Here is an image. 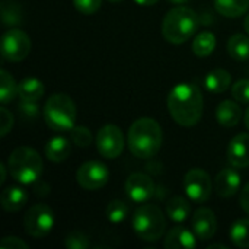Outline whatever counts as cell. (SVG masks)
Returning a JSON list of instances; mask_svg holds the SVG:
<instances>
[{
	"instance_id": "cell-1",
	"label": "cell",
	"mask_w": 249,
	"mask_h": 249,
	"mask_svg": "<svg viewBox=\"0 0 249 249\" xmlns=\"http://www.w3.org/2000/svg\"><path fill=\"white\" fill-rule=\"evenodd\" d=\"M204 98L194 83H178L168 95V111L174 121L182 127L198 124L203 117Z\"/></svg>"
},
{
	"instance_id": "cell-2",
	"label": "cell",
	"mask_w": 249,
	"mask_h": 249,
	"mask_svg": "<svg viewBox=\"0 0 249 249\" xmlns=\"http://www.w3.org/2000/svg\"><path fill=\"white\" fill-rule=\"evenodd\" d=\"M163 133L159 123L149 117L136 120L128 130V149L140 159H150L162 147Z\"/></svg>"
},
{
	"instance_id": "cell-3",
	"label": "cell",
	"mask_w": 249,
	"mask_h": 249,
	"mask_svg": "<svg viewBox=\"0 0 249 249\" xmlns=\"http://www.w3.org/2000/svg\"><path fill=\"white\" fill-rule=\"evenodd\" d=\"M198 15L187 6H177L171 9L162 22V34L171 44L179 45L188 41L198 29Z\"/></svg>"
},
{
	"instance_id": "cell-4",
	"label": "cell",
	"mask_w": 249,
	"mask_h": 249,
	"mask_svg": "<svg viewBox=\"0 0 249 249\" xmlns=\"http://www.w3.org/2000/svg\"><path fill=\"white\" fill-rule=\"evenodd\" d=\"M42 159L39 153L28 146L16 147L7 160V171L10 177L22 185H31L36 182L42 174Z\"/></svg>"
},
{
	"instance_id": "cell-5",
	"label": "cell",
	"mask_w": 249,
	"mask_h": 249,
	"mask_svg": "<svg viewBox=\"0 0 249 249\" xmlns=\"http://www.w3.org/2000/svg\"><path fill=\"white\" fill-rule=\"evenodd\" d=\"M76 104L66 93L51 95L44 105V120L53 131L70 133L76 125Z\"/></svg>"
},
{
	"instance_id": "cell-6",
	"label": "cell",
	"mask_w": 249,
	"mask_h": 249,
	"mask_svg": "<svg viewBox=\"0 0 249 249\" xmlns=\"http://www.w3.org/2000/svg\"><path fill=\"white\" fill-rule=\"evenodd\" d=\"M133 229L144 242H158L166 231V219L155 204H142L133 214Z\"/></svg>"
},
{
	"instance_id": "cell-7",
	"label": "cell",
	"mask_w": 249,
	"mask_h": 249,
	"mask_svg": "<svg viewBox=\"0 0 249 249\" xmlns=\"http://www.w3.org/2000/svg\"><path fill=\"white\" fill-rule=\"evenodd\" d=\"M54 223V213L47 204H35L23 216V228L26 233L35 239L45 238L53 231Z\"/></svg>"
},
{
	"instance_id": "cell-8",
	"label": "cell",
	"mask_w": 249,
	"mask_h": 249,
	"mask_svg": "<svg viewBox=\"0 0 249 249\" xmlns=\"http://www.w3.org/2000/svg\"><path fill=\"white\" fill-rule=\"evenodd\" d=\"M31 51V39L28 34L19 28H10L1 38V55L7 61H22Z\"/></svg>"
},
{
	"instance_id": "cell-9",
	"label": "cell",
	"mask_w": 249,
	"mask_h": 249,
	"mask_svg": "<svg viewBox=\"0 0 249 249\" xmlns=\"http://www.w3.org/2000/svg\"><path fill=\"white\" fill-rule=\"evenodd\" d=\"M125 146L124 134L120 127L114 124H107L99 128L96 134V149L101 156L105 159H115L118 158Z\"/></svg>"
},
{
	"instance_id": "cell-10",
	"label": "cell",
	"mask_w": 249,
	"mask_h": 249,
	"mask_svg": "<svg viewBox=\"0 0 249 249\" xmlns=\"http://www.w3.org/2000/svg\"><path fill=\"white\" fill-rule=\"evenodd\" d=\"M184 190L187 193L188 200L198 204L206 203L210 198L213 190L210 175L198 168L190 169L184 178Z\"/></svg>"
},
{
	"instance_id": "cell-11",
	"label": "cell",
	"mask_w": 249,
	"mask_h": 249,
	"mask_svg": "<svg viewBox=\"0 0 249 249\" xmlns=\"http://www.w3.org/2000/svg\"><path fill=\"white\" fill-rule=\"evenodd\" d=\"M76 179L83 190L95 191L107 185L109 179V171L102 162L89 160L77 169Z\"/></svg>"
},
{
	"instance_id": "cell-12",
	"label": "cell",
	"mask_w": 249,
	"mask_h": 249,
	"mask_svg": "<svg viewBox=\"0 0 249 249\" xmlns=\"http://www.w3.org/2000/svg\"><path fill=\"white\" fill-rule=\"evenodd\" d=\"M124 190L127 197L133 203L144 204L155 194V182L149 175L142 172H134L127 178L124 184Z\"/></svg>"
},
{
	"instance_id": "cell-13",
	"label": "cell",
	"mask_w": 249,
	"mask_h": 249,
	"mask_svg": "<svg viewBox=\"0 0 249 249\" xmlns=\"http://www.w3.org/2000/svg\"><path fill=\"white\" fill-rule=\"evenodd\" d=\"M191 229L196 233L197 239L209 241L214 236L217 231V219L213 210L207 207L198 209L191 219Z\"/></svg>"
},
{
	"instance_id": "cell-14",
	"label": "cell",
	"mask_w": 249,
	"mask_h": 249,
	"mask_svg": "<svg viewBox=\"0 0 249 249\" xmlns=\"http://www.w3.org/2000/svg\"><path fill=\"white\" fill-rule=\"evenodd\" d=\"M228 162L233 168H248L249 166V134H236L228 147Z\"/></svg>"
},
{
	"instance_id": "cell-15",
	"label": "cell",
	"mask_w": 249,
	"mask_h": 249,
	"mask_svg": "<svg viewBox=\"0 0 249 249\" xmlns=\"http://www.w3.org/2000/svg\"><path fill=\"white\" fill-rule=\"evenodd\" d=\"M214 187H216V191L220 197L229 198L239 191L241 175L236 172V169L233 166L225 168L217 174V177L214 179Z\"/></svg>"
},
{
	"instance_id": "cell-16",
	"label": "cell",
	"mask_w": 249,
	"mask_h": 249,
	"mask_svg": "<svg viewBox=\"0 0 249 249\" xmlns=\"http://www.w3.org/2000/svg\"><path fill=\"white\" fill-rule=\"evenodd\" d=\"M165 247L168 249H194L197 247V236L185 226H175L165 236Z\"/></svg>"
},
{
	"instance_id": "cell-17",
	"label": "cell",
	"mask_w": 249,
	"mask_h": 249,
	"mask_svg": "<svg viewBox=\"0 0 249 249\" xmlns=\"http://www.w3.org/2000/svg\"><path fill=\"white\" fill-rule=\"evenodd\" d=\"M242 118V109L241 107L238 105V102L233 99H226V101H222L219 105H217V109H216V120L220 125L223 127H235L239 124Z\"/></svg>"
},
{
	"instance_id": "cell-18",
	"label": "cell",
	"mask_w": 249,
	"mask_h": 249,
	"mask_svg": "<svg viewBox=\"0 0 249 249\" xmlns=\"http://www.w3.org/2000/svg\"><path fill=\"white\" fill-rule=\"evenodd\" d=\"M70 142L71 140H69L63 136H55V137L50 139L48 143L45 144L47 159L54 162V163L64 162L71 153V143Z\"/></svg>"
},
{
	"instance_id": "cell-19",
	"label": "cell",
	"mask_w": 249,
	"mask_h": 249,
	"mask_svg": "<svg viewBox=\"0 0 249 249\" xmlns=\"http://www.w3.org/2000/svg\"><path fill=\"white\" fill-rule=\"evenodd\" d=\"M28 201V194L23 188L19 187H9L1 193V198H0V204L1 207L9 212H19L20 209H23V206Z\"/></svg>"
},
{
	"instance_id": "cell-20",
	"label": "cell",
	"mask_w": 249,
	"mask_h": 249,
	"mask_svg": "<svg viewBox=\"0 0 249 249\" xmlns=\"http://www.w3.org/2000/svg\"><path fill=\"white\" fill-rule=\"evenodd\" d=\"M45 92L44 83L35 77H26L18 85V96L25 102H36Z\"/></svg>"
},
{
	"instance_id": "cell-21",
	"label": "cell",
	"mask_w": 249,
	"mask_h": 249,
	"mask_svg": "<svg viewBox=\"0 0 249 249\" xmlns=\"http://www.w3.org/2000/svg\"><path fill=\"white\" fill-rule=\"evenodd\" d=\"M232 83V76L228 70L225 69H214L207 73L204 79V86L207 90L213 93H222L229 89Z\"/></svg>"
},
{
	"instance_id": "cell-22",
	"label": "cell",
	"mask_w": 249,
	"mask_h": 249,
	"mask_svg": "<svg viewBox=\"0 0 249 249\" xmlns=\"http://www.w3.org/2000/svg\"><path fill=\"white\" fill-rule=\"evenodd\" d=\"M191 213V206H190V201L184 197H174L168 201L166 204V214L168 217L175 222V223H182L188 219Z\"/></svg>"
},
{
	"instance_id": "cell-23",
	"label": "cell",
	"mask_w": 249,
	"mask_h": 249,
	"mask_svg": "<svg viewBox=\"0 0 249 249\" xmlns=\"http://www.w3.org/2000/svg\"><path fill=\"white\" fill-rule=\"evenodd\" d=\"M228 53L236 61H247L249 58V36L235 34L228 41Z\"/></svg>"
},
{
	"instance_id": "cell-24",
	"label": "cell",
	"mask_w": 249,
	"mask_h": 249,
	"mask_svg": "<svg viewBox=\"0 0 249 249\" xmlns=\"http://www.w3.org/2000/svg\"><path fill=\"white\" fill-rule=\"evenodd\" d=\"M214 7L225 18H239L249 9V0H214Z\"/></svg>"
},
{
	"instance_id": "cell-25",
	"label": "cell",
	"mask_w": 249,
	"mask_h": 249,
	"mask_svg": "<svg viewBox=\"0 0 249 249\" xmlns=\"http://www.w3.org/2000/svg\"><path fill=\"white\" fill-rule=\"evenodd\" d=\"M216 48V36L210 31L200 32L193 41V53L197 57H209Z\"/></svg>"
},
{
	"instance_id": "cell-26",
	"label": "cell",
	"mask_w": 249,
	"mask_h": 249,
	"mask_svg": "<svg viewBox=\"0 0 249 249\" xmlns=\"http://www.w3.org/2000/svg\"><path fill=\"white\" fill-rule=\"evenodd\" d=\"M18 85L7 70H0V102L3 105L10 104L18 95Z\"/></svg>"
},
{
	"instance_id": "cell-27",
	"label": "cell",
	"mask_w": 249,
	"mask_h": 249,
	"mask_svg": "<svg viewBox=\"0 0 249 249\" xmlns=\"http://www.w3.org/2000/svg\"><path fill=\"white\" fill-rule=\"evenodd\" d=\"M231 241L239 248H249V219H239L231 228Z\"/></svg>"
},
{
	"instance_id": "cell-28",
	"label": "cell",
	"mask_w": 249,
	"mask_h": 249,
	"mask_svg": "<svg viewBox=\"0 0 249 249\" xmlns=\"http://www.w3.org/2000/svg\"><path fill=\"white\" fill-rule=\"evenodd\" d=\"M128 212H130V207L125 201L123 200H112L107 209H105V216L107 219L111 222V223H123L127 216H128Z\"/></svg>"
},
{
	"instance_id": "cell-29",
	"label": "cell",
	"mask_w": 249,
	"mask_h": 249,
	"mask_svg": "<svg viewBox=\"0 0 249 249\" xmlns=\"http://www.w3.org/2000/svg\"><path fill=\"white\" fill-rule=\"evenodd\" d=\"M70 140L77 147H89L93 142V136L89 128L83 125H74L70 130Z\"/></svg>"
},
{
	"instance_id": "cell-30",
	"label": "cell",
	"mask_w": 249,
	"mask_h": 249,
	"mask_svg": "<svg viewBox=\"0 0 249 249\" xmlns=\"http://www.w3.org/2000/svg\"><path fill=\"white\" fill-rule=\"evenodd\" d=\"M64 245L67 249H88L90 247V242L85 233H82L79 231H73L66 236Z\"/></svg>"
},
{
	"instance_id": "cell-31",
	"label": "cell",
	"mask_w": 249,
	"mask_h": 249,
	"mask_svg": "<svg viewBox=\"0 0 249 249\" xmlns=\"http://www.w3.org/2000/svg\"><path fill=\"white\" fill-rule=\"evenodd\" d=\"M232 98L236 102L249 104V79H241L232 86Z\"/></svg>"
},
{
	"instance_id": "cell-32",
	"label": "cell",
	"mask_w": 249,
	"mask_h": 249,
	"mask_svg": "<svg viewBox=\"0 0 249 249\" xmlns=\"http://www.w3.org/2000/svg\"><path fill=\"white\" fill-rule=\"evenodd\" d=\"M74 7L83 15H92L99 10L102 0H73Z\"/></svg>"
},
{
	"instance_id": "cell-33",
	"label": "cell",
	"mask_w": 249,
	"mask_h": 249,
	"mask_svg": "<svg viewBox=\"0 0 249 249\" xmlns=\"http://www.w3.org/2000/svg\"><path fill=\"white\" fill-rule=\"evenodd\" d=\"M12 127H13V115L7 108L1 107L0 108V136L4 137L12 130Z\"/></svg>"
},
{
	"instance_id": "cell-34",
	"label": "cell",
	"mask_w": 249,
	"mask_h": 249,
	"mask_svg": "<svg viewBox=\"0 0 249 249\" xmlns=\"http://www.w3.org/2000/svg\"><path fill=\"white\" fill-rule=\"evenodd\" d=\"M29 245L16 236H6L0 242V249H28Z\"/></svg>"
},
{
	"instance_id": "cell-35",
	"label": "cell",
	"mask_w": 249,
	"mask_h": 249,
	"mask_svg": "<svg viewBox=\"0 0 249 249\" xmlns=\"http://www.w3.org/2000/svg\"><path fill=\"white\" fill-rule=\"evenodd\" d=\"M241 207L249 214V182L244 187L242 193H241Z\"/></svg>"
},
{
	"instance_id": "cell-36",
	"label": "cell",
	"mask_w": 249,
	"mask_h": 249,
	"mask_svg": "<svg viewBox=\"0 0 249 249\" xmlns=\"http://www.w3.org/2000/svg\"><path fill=\"white\" fill-rule=\"evenodd\" d=\"M134 3H137L139 6H153L156 4L159 0H133Z\"/></svg>"
},
{
	"instance_id": "cell-37",
	"label": "cell",
	"mask_w": 249,
	"mask_h": 249,
	"mask_svg": "<svg viewBox=\"0 0 249 249\" xmlns=\"http://www.w3.org/2000/svg\"><path fill=\"white\" fill-rule=\"evenodd\" d=\"M6 169H7V166L0 163V185L6 181Z\"/></svg>"
},
{
	"instance_id": "cell-38",
	"label": "cell",
	"mask_w": 249,
	"mask_h": 249,
	"mask_svg": "<svg viewBox=\"0 0 249 249\" xmlns=\"http://www.w3.org/2000/svg\"><path fill=\"white\" fill-rule=\"evenodd\" d=\"M244 28H245V31H247V34L249 35V13L245 16V20H244Z\"/></svg>"
},
{
	"instance_id": "cell-39",
	"label": "cell",
	"mask_w": 249,
	"mask_h": 249,
	"mask_svg": "<svg viewBox=\"0 0 249 249\" xmlns=\"http://www.w3.org/2000/svg\"><path fill=\"white\" fill-rule=\"evenodd\" d=\"M245 127L248 128V131H249V107H248V109L245 111Z\"/></svg>"
},
{
	"instance_id": "cell-40",
	"label": "cell",
	"mask_w": 249,
	"mask_h": 249,
	"mask_svg": "<svg viewBox=\"0 0 249 249\" xmlns=\"http://www.w3.org/2000/svg\"><path fill=\"white\" fill-rule=\"evenodd\" d=\"M213 248H222V249H229L226 245H220V244H216V245H210L209 249H213Z\"/></svg>"
},
{
	"instance_id": "cell-41",
	"label": "cell",
	"mask_w": 249,
	"mask_h": 249,
	"mask_svg": "<svg viewBox=\"0 0 249 249\" xmlns=\"http://www.w3.org/2000/svg\"><path fill=\"white\" fill-rule=\"evenodd\" d=\"M169 1H172V3H175V4H185V3L190 1V0H169Z\"/></svg>"
},
{
	"instance_id": "cell-42",
	"label": "cell",
	"mask_w": 249,
	"mask_h": 249,
	"mask_svg": "<svg viewBox=\"0 0 249 249\" xmlns=\"http://www.w3.org/2000/svg\"><path fill=\"white\" fill-rule=\"evenodd\" d=\"M108 1H111V3H118V1H123V0H108Z\"/></svg>"
}]
</instances>
